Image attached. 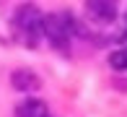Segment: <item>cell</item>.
<instances>
[{"label": "cell", "instance_id": "4", "mask_svg": "<svg viewBox=\"0 0 127 117\" xmlns=\"http://www.w3.org/2000/svg\"><path fill=\"white\" fill-rule=\"evenodd\" d=\"M86 8H88V13L94 16L96 21H101V23H112L117 18V5L109 3V0H91V3H86Z\"/></svg>", "mask_w": 127, "mask_h": 117}, {"label": "cell", "instance_id": "1", "mask_svg": "<svg viewBox=\"0 0 127 117\" xmlns=\"http://www.w3.org/2000/svg\"><path fill=\"white\" fill-rule=\"evenodd\" d=\"M16 37L24 44H36V37L42 34V16L36 5H21L16 10Z\"/></svg>", "mask_w": 127, "mask_h": 117}, {"label": "cell", "instance_id": "3", "mask_svg": "<svg viewBox=\"0 0 127 117\" xmlns=\"http://www.w3.org/2000/svg\"><path fill=\"white\" fill-rule=\"evenodd\" d=\"M10 86H13L16 91H36L39 86H42V81H39V75L34 73V70H16V73H10Z\"/></svg>", "mask_w": 127, "mask_h": 117}, {"label": "cell", "instance_id": "5", "mask_svg": "<svg viewBox=\"0 0 127 117\" xmlns=\"http://www.w3.org/2000/svg\"><path fill=\"white\" fill-rule=\"evenodd\" d=\"M16 117H49V107L42 102V99L29 96L16 107Z\"/></svg>", "mask_w": 127, "mask_h": 117}, {"label": "cell", "instance_id": "6", "mask_svg": "<svg viewBox=\"0 0 127 117\" xmlns=\"http://www.w3.org/2000/svg\"><path fill=\"white\" fill-rule=\"evenodd\" d=\"M109 65L114 70H127V47L125 50H114L109 55Z\"/></svg>", "mask_w": 127, "mask_h": 117}, {"label": "cell", "instance_id": "2", "mask_svg": "<svg viewBox=\"0 0 127 117\" xmlns=\"http://www.w3.org/2000/svg\"><path fill=\"white\" fill-rule=\"evenodd\" d=\"M42 34L49 39L52 47H57V50H67L70 37H67V31H65V26H62L60 16H44V18H42Z\"/></svg>", "mask_w": 127, "mask_h": 117}]
</instances>
